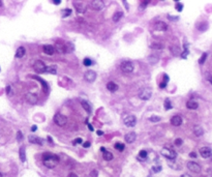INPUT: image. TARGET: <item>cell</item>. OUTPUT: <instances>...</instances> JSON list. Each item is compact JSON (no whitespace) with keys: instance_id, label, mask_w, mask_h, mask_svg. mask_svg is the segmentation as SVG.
<instances>
[{"instance_id":"6da1fadb","label":"cell","mask_w":212,"mask_h":177,"mask_svg":"<svg viewBox=\"0 0 212 177\" xmlns=\"http://www.w3.org/2000/svg\"><path fill=\"white\" fill-rule=\"evenodd\" d=\"M43 163L47 168L53 169L59 163V156L57 154H54V153L46 152L43 154Z\"/></svg>"},{"instance_id":"7a4b0ae2","label":"cell","mask_w":212,"mask_h":177,"mask_svg":"<svg viewBox=\"0 0 212 177\" xmlns=\"http://www.w3.org/2000/svg\"><path fill=\"white\" fill-rule=\"evenodd\" d=\"M161 155H163V156L166 158H168V160H175V158H177L176 151L168 147L163 148V149L161 150Z\"/></svg>"},{"instance_id":"3957f363","label":"cell","mask_w":212,"mask_h":177,"mask_svg":"<svg viewBox=\"0 0 212 177\" xmlns=\"http://www.w3.org/2000/svg\"><path fill=\"white\" fill-rule=\"evenodd\" d=\"M53 120H54L55 124L58 126H64L66 124V122H67V118H66L64 115L59 114V113H57V114L54 115Z\"/></svg>"},{"instance_id":"277c9868","label":"cell","mask_w":212,"mask_h":177,"mask_svg":"<svg viewBox=\"0 0 212 177\" xmlns=\"http://www.w3.org/2000/svg\"><path fill=\"white\" fill-rule=\"evenodd\" d=\"M33 69L37 73V74H44L47 71V66L43 61L41 60H36L34 64H33Z\"/></svg>"},{"instance_id":"5b68a950","label":"cell","mask_w":212,"mask_h":177,"mask_svg":"<svg viewBox=\"0 0 212 177\" xmlns=\"http://www.w3.org/2000/svg\"><path fill=\"white\" fill-rule=\"evenodd\" d=\"M151 96H152V91H151L150 88H147V87L141 89L139 92V98H141V100H143V101H148V100L151 98Z\"/></svg>"},{"instance_id":"8992f818","label":"cell","mask_w":212,"mask_h":177,"mask_svg":"<svg viewBox=\"0 0 212 177\" xmlns=\"http://www.w3.org/2000/svg\"><path fill=\"white\" fill-rule=\"evenodd\" d=\"M120 68L121 71L125 74H129L133 71V63L131 61H123L120 65Z\"/></svg>"},{"instance_id":"52a82bcc","label":"cell","mask_w":212,"mask_h":177,"mask_svg":"<svg viewBox=\"0 0 212 177\" xmlns=\"http://www.w3.org/2000/svg\"><path fill=\"white\" fill-rule=\"evenodd\" d=\"M123 122L127 128H133L137 124V118L133 115H127L123 119Z\"/></svg>"},{"instance_id":"ba28073f","label":"cell","mask_w":212,"mask_h":177,"mask_svg":"<svg viewBox=\"0 0 212 177\" xmlns=\"http://www.w3.org/2000/svg\"><path fill=\"white\" fill-rule=\"evenodd\" d=\"M90 6H91L92 9L98 11H101V9L105 7V3H103V1H101V0H93V1H91V3H90Z\"/></svg>"},{"instance_id":"9c48e42d","label":"cell","mask_w":212,"mask_h":177,"mask_svg":"<svg viewBox=\"0 0 212 177\" xmlns=\"http://www.w3.org/2000/svg\"><path fill=\"white\" fill-rule=\"evenodd\" d=\"M67 45L68 44H65V43H63V41H56L55 49L57 50L59 53H66V52H68Z\"/></svg>"},{"instance_id":"30bf717a","label":"cell","mask_w":212,"mask_h":177,"mask_svg":"<svg viewBox=\"0 0 212 177\" xmlns=\"http://www.w3.org/2000/svg\"><path fill=\"white\" fill-rule=\"evenodd\" d=\"M187 168L189 171L193 172V173H199V172H201V166H200L198 163H195V162H188Z\"/></svg>"},{"instance_id":"8fae6325","label":"cell","mask_w":212,"mask_h":177,"mask_svg":"<svg viewBox=\"0 0 212 177\" xmlns=\"http://www.w3.org/2000/svg\"><path fill=\"white\" fill-rule=\"evenodd\" d=\"M84 78H85V80L87 82H89V83H93V82L95 81V79H96V73L93 71H87L85 73Z\"/></svg>"},{"instance_id":"7c38bea8","label":"cell","mask_w":212,"mask_h":177,"mask_svg":"<svg viewBox=\"0 0 212 177\" xmlns=\"http://www.w3.org/2000/svg\"><path fill=\"white\" fill-rule=\"evenodd\" d=\"M25 98H26V101H27L28 104H30V105H35L36 103H37L38 101V98L36 94H34V93H27L26 94V96H25Z\"/></svg>"},{"instance_id":"4fadbf2b","label":"cell","mask_w":212,"mask_h":177,"mask_svg":"<svg viewBox=\"0 0 212 177\" xmlns=\"http://www.w3.org/2000/svg\"><path fill=\"white\" fill-rule=\"evenodd\" d=\"M200 154L202 155V158H210V156L212 155L211 148L207 147V146H205V147H202L201 149H200Z\"/></svg>"},{"instance_id":"5bb4252c","label":"cell","mask_w":212,"mask_h":177,"mask_svg":"<svg viewBox=\"0 0 212 177\" xmlns=\"http://www.w3.org/2000/svg\"><path fill=\"white\" fill-rule=\"evenodd\" d=\"M137 139V135L135 132H131V133H127L126 135H125L124 137V140L126 143H128V144H131V143H133V142L136 141Z\"/></svg>"},{"instance_id":"9a60e30c","label":"cell","mask_w":212,"mask_h":177,"mask_svg":"<svg viewBox=\"0 0 212 177\" xmlns=\"http://www.w3.org/2000/svg\"><path fill=\"white\" fill-rule=\"evenodd\" d=\"M73 5H75V8H76V11L78 14H80V15L84 14L85 11H86V6H85L83 3L75 1V2H73Z\"/></svg>"},{"instance_id":"2e32d148","label":"cell","mask_w":212,"mask_h":177,"mask_svg":"<svg viewBox=\"0 0 212 177\" xmlns=\"http://www.w3.org/2000/svg\"><path fill=\"white\" fill-rule=\"evenodd\" d=\"M171 123L172 126H180L182 124V118L179 115H175V116H173L171 118Z\"/></svg>"},{"instance_id":"e0dca14e","label":"cell","mask_w":212,"mask_h":177,"mask_svg":"<svg viewBox=\"0 0 212 177\" xmlns=\"http://www.w3.org/2000/svg\"><path fill=\"white\" fill-rule=\"evenodd\" d=\"M43 51L47 55H53L55 53V47L52 45H46L43 47Z\"/></svg>"},{"instance_id":"ac0fdd59","label":"cell","mask_w":212,"mask_h":177,"mask_svg":"<svg viewBox=\"0 0 212 177\" xmlns=\"http://www.w3.org/2000/svg\"><path fill=\"white\" fill-rule=\"evenodd\" d=\"M154 28H155V30H157V31H166L167 28H168V25H167L165 22L159 21V22L155 23Z\"/></svg>"},{"instance_id":"d6986e66","label":"cell","mask_w":212,"mask_h":177,"mask_svg":"<svg viewBox=\"0 0 212 177\" xmlns=\"http://www.w3.org/2000/svg\"><path fill=\"white\" fill-rule=\"evenodd\" d=\"M29 142L33 143V144H38L43 145L44 144V140L39 138V137H34V136H29Z\"/></svg>"},{"instance_id":"ffe728a7","label":"cell","mask_w":212,"mask_h":177,"mask_svg":"<svg viewBox=\"0 0 212 177\" xmlns=\"http://www.w3.org/2000/svg\"><path fill=\"white\" fill-rule=\"evenodd\" d=\"M186 107L190 110H196V109H198L199 104L197 103L196 101H193V100H189V101L186 103Z\"/></svg>"},{"instance_id":"44dd1931","label":"cell","mask_w":212,"mask_h":177,"mask_svg":"<svg viewBox=\"0 0 212 177\" xmlns=\"http://www.w3.org/2000/svg\"><path fill=\"white\" fill-rule=\"evenodd\" d=\"M107 89L109 90L110 92H115V91H117L118 90V85L115 84L114 82H109V83L107 84Z\"/></svg>"},{"instance_id":"7402d4cb","label":"cell","mask_w":212,"mask_h":177,"mask_svg":"<svg viewBox=\"0 0 212 177\" xmlns=\"http://www.w3.org/2000/svg\"><path fill=\"white\" fill-rule=\"evenodd\" d=\"M25 53H26V50H25L24 47H20V48H18V50H17V52H16V57L22 58L25 55Z\"/></svg>"},{"instance_id":"603a6c76","label":"cell","mask_w":212,"mask_h":177,"mask_svg":"<svg viewBox=\"0 0 212 177\" xmlns=\"http://www.w3.org/2000/svg\"><path fill=\"white\" fill-rule=\"evenodd\" d=\"M193 133H195L196 136L201 137L202 135L204 134V131H203V128H202L200 126H193Z\"/></svg>"},{"instance_id":"cb8c5ba5","label":"cell","mask_w":212,"mask_h":177,"mask_svg":"<svg viewBox=\"0 0 212 177\" xmlns=\"http://www.w3.org/2000/svg\"><path fill=\"white\" fill-rule=\"evenodd\" d=\"M103 160H105V161L109 162V161H112L114 156H113V153L110 152V151H108V150H106L105 152H103Z\"/></svg>"},{"instance_id":"d4e9b609","label":"cell","mask_w":212,"mask_h":177,"mask_svg":"<svg viewBox=\"0 0 212 177\" xmlns=\"http://www.w3.org/2000/svg\"><path fill=\"white\" fill-rule=\"evenodd\" d=\"M19 154H20V160H21V162H23V163H24V162L26 161V152H25V147H24V146H22V147L20 148Z\"/></svg>"},{"instance_id":"484cf974","label":"cell","mask_w":212,"mask_h":177,"mask_svg":"<svg viewBox=\"0 0 212 177\" xmlns=\"http://www.w3.org/2000/svg\"><path fill=\"white\" fill-rule=\"evenodd\" d=\"M32 78H34V79L38 80V82H39V83H41V84L43 85V87H44V91H45V92H47V91H48L49 87H48V84H47V83L44 81V80L41 79V78H38V77H36V76H33Z\"/></svg>"},{"instance_id":"4316f807","label":"cell","mask_w":212,"mask_h":177,"mask_svg":"<svg viewBox=\"0 0 212 177\" xmlns=\"http://www.w3.org/2000/svg\"><path fill=\"white\" fill-rule=\"evenodd\" d=\"M81 105H82V107L85 109V111L87 112V113H91V111H92V110H91V107H90V105L87 103V102H86V101H81Z\"/></svg>"},{"instance_id":"83f0119b","label":"cell","mask_w":212,"mask_h":177,"mask_svg":"<svg viewBox=\"0 0 212 177\" xmlns=\"http://www.w3.org/2000/svg\"><path fill=\"white\" fill-rule=\"evenodd\" d=\"M188 54H189V51H188V45L184 44V51H183V53H181V56H180V57L182 58V59H186L188 56Z\"/></svg>"},{"instance_id":"f1b7e54d","label":"cell","mask_w":212,"mask_h":177,"mask_svg":"<svg viewBox=\"0 0 212 177\" xmlns=\"http://www.w3.org/2000/svg\"><path fill=\"white\" fill-rule=\"evenodd\" d=\"M168 81H169V76L168 75H163V82H161V84H159V87L161 88H165V87H167V84H168Z\"/></svg>"},{"instance_id":"f546056e","label":"cell","mask_w":212,"mask_h":177,"mask_svg":"<svg viewBox=\"0 0 212 177\" xmlns=\"http://www.w3.org/2000/svg\"><path fill=\"white\" fill-rule=\"evenodd\" d=\"M122 17H123V13H121V11H117V13L114 14V16H113V21H114L115 23L118 22Z\"/></svg>"},{"instance_id":"4dcf8cb0","label":"cell","mask_w":212,"mask_h":177,"mask_svg":"<svg viewBox=\"0 0 212 177\" xmlns=\"http://www.w3.org/2000/svg\"><path fill=\"white\" fill-rule=\"evenodd\" d=\"M147 158H148V152H147L146 150H141L139 152L138 158H139V160H146Z\"/></svg>"},{"instance_id":"1f68e13d","label":"cell","mask_w":212,"mask_h":177,"mask_svg":"<svg viewBox=\"0 0 212 177\" xmlns=\"http://www.w3.org/2000/svg\"><path fill=\"white\" fill-rule=\"evenodd\" d=\"M114 148L116 150H118V151H123V150L125 149V145L123 144V143H116V144L114 145Z\"/></svg>"},{"instance_id":"d6a6232c","label":"cell","mask_w":212,"mask_h":177,"mask_svg":"<svg viewBox=\"0 0 212 177\" xmlns=\"http://www.w3.org/2000/svg\"><path fill=\"white\" fill-rule=\"evenodd\" d=\"M61 14H62V18H66L69 15H71V9L69 8H65V9H62L61 11Z\"/></svg>"},{"instance_id":"836d02e7","label":"cell","mask_w":212,"mask_h":177,"mask_svg":"<svg viewBox=\"0 0 212 177\" xmlns=\"http://www.w3.org/2000/svg\"><path fill=\"white\" fill-rule=\"evenodd\" d=\"M165 109L166 110H170L173 108V106H172V104H171V101L169 100V98H166V101H165Z\"/></svg>"},{"instance_id":"e575fe53","label":"cell","mask_w":212,"mask_h":177,"mask_svg":"<svg viewBox=\"0 0 212 177\" xmlns=\"http://www.w3.org/2000/svg\"><path fill=\"white\" fill-rule=\"evenodd\" d=\"M46 73H50V74L56 75V67H55V66H49V67H47Z\"/></svg>"},{"instance_id":"d590c367","label":"cell","mask_w":212,"mask_h":177,"mask_svg":"<svg viewBox=\"0 0 212 177\" xmlns=\"http://www.w3.org/2000/svg\"><path fill=\"white\" fill-rule=\"evenodd\" d=\"M83 64H84L85 66L92 65V60L90 59V58H85V59L83 60Z\"/></svg>"},{"instance_id":"8d00e7d4","label":"cell","mask_w":212,"mask_h":177,"mask_svg":"<svg viewBox=\"0 0 212 177\" xmlns=\"http://www.w3.org/2000/svg\"><path fill=\"white\" fill-rule=\"evenodd\" d=\"M149 120L151 122H158V121H161V117H158L156 115H152V116L149 118Z\"/></svg>"},{"instance_id":"74e56055","label":"cell","mask_w":212,"mask_h":177,"mask_svg":"<svg viewBox=\"0 0 212 177\" xmlns=\"http://www.w3.org/2000/svg\"><path fill=\"white\" fill-rule=\"evenodd\" d=\"M161 166H153L152 168H151V171L153 172V173H158V172L161 171Z\"/></svg>"},{"instance_id":"f35d334b","label":"cell","mask_w":212,"mask_h":177,"mask_svg":"<svg viewBox=\"0 0 212 177\" xmlns=\"http://www.w3.org/2000/svg\"><path fill=\"white\" fill-rule=\"evenodd\" d=\"M151 48L152 49H163V46L161 44H158V43H154V44L151 45Z\"/></svg>"},{"instance_id":"ab89813d","label":"cell","mask_w":212,"mask_h":177,"mask_svg":"<svg viewBox=\"0 0 212 177\" xmlns=\"http://www.w3.org/2000/svg\"><path fill=\"white\" fill-rule=\"evenodd\" d=\"M207 56H208V54H207V53H203V55H202L201 59L199 60V63H200V64H203V63L205 62V60H206Z\"/></svg>"},{"instance_id":"60d3db41","label":"cell","mask_w":212,"mask_h":177,"mask_svg":"<svg viewBox=\"0 0 212 177\" xmlns=\"http://www.w3.org/2000/svg\"><path fill=\"white\" fill-rule=\"evenodd\" d=\"M176 11H179V13H181V11H183V4H182V3H179V2L176 3Z\"/></svg>"},{"instance_id":"b9f144b4","label":"cell","mask_w":212,"mask_h":177,"mask_svg":"<svg viewBox=\"0 0 212 177\" xmlns=\"http://www.w3.org/2000/svg\"><path fill=\"white\" fill-rule=\"evenodd\" d=\"M197 27L201 30V31H205L207 29V27H208V25H207L206 22H203V26H197Z\"/></svg>"},{"instance_id":"7bdbcfd3","label":"cell","mask_w":212,"mask_h":177,"mask_svg":"<svg viewBox=\"0 0 212 177\" xmlns=\"http://www.w3.org/2000/svg\"><path fill=\"white\" fill-rule=\"evenodd\" d=\"M182 143H183L182 139H180V138H177V139L175 140V145H176V146H180Z\"/></svg>"},{"instance_id":"ee69618b","label":"cell","mask_w":212,"mask_h":177,"mask_svg":"<svg viewBox=\"0 0 212 177\" xmlns=\"http://www.w3.org/2000/svg\"><path fill=\"white\" fill-rule=\"evenodd\" d=\"M22 139H23V135H22V133H21V131H19L17 133V140L20 142Z\"/></svg>"},{"instance_id":"f6af8a7d","label":"cell","mask_w":212,"mask_h":177,"mask_svg":"<svg viewBox=\"0 0 212 177\" xmlns=\"http://www.w3.org/2000/svg\"><path fill=\"white\" fill-rule=\"evenodd\" d=\"M73 145H77V144H82V143H83V140H82L81 138H77V139L75 140V141H73Z\"/></svg>"},{"instance_id":"bcb514c9","label":"cell","mask_w":212,"mask_h":177,"mask_svg":"<svg viewBox=\"0 0 212 177\" xmlns=\"http://www.w3.org/2000/svg\"><path fill=\"white\" fill-rule=\"evenodd\" d=\"M90 176L91 177H97L98 176V172L96 170H93V171L90 172Z\"/></svg>"},{"instance_id":"7dc6e473","label":"cell","mask_w":212,"mask_h":177,"mask_svg":"<svg viewBox=\"0 0 212 177\" xmlns=\"http://www.w3.org/2000/svg\"><path fill=\"white\" fill-rule=\"evenodd\" d=\"M168 19L170 20V21H178V20H179V17H172V16H170V15H169Z\"/></svg>"},{"instance_id":"c3c4849f","label":"cell","mask_w":212,"mask_h":177,"mask_svg":"<svg viewBox=\"0 0 212 177\" xmlns=\"http://www.w3.org/2000/svg\"><path fill=\"white\" fill-rule=\"evenodd\" d=\"M83 147H85V148L90 147V142H84V143H83Z\"/></svg>"},{"instance_id":"681fc988","label":"cell","mask_w":212,"mask_h":177,"mask_svg":"<svg viewBox=\"0 0 212 177\" xmlns=\"http://www.w3.org/2000/svg\"><path fill=\"white\" fill-rule=\"evenodd\" d=\"M148 4V1H142L141 2V6H142V8H144V7H146V5Z\"/></svg>"},{"instance_id":"f907efd6","label":"cell","mask_w":212,"mask_h":177,"mask_svg":"<svg viewBox=\"0 0 212 177\" xmlns=\"http://www.w3.org/2000/svg\"><path fill=\"white\" fill-rule=\"evenodd\" d=\"M189 156H190V158H197V153L196 152H190Z\"/></svg>"},{"instance_id":"816d5d0a","label":"cell","mask_w":212,"mask_h":177,"mask_svg":"<svg viewBox=\"0 0 212 177\" xmlns=\"http://www.w3.org/2000/svg\"><path fill=\"white\" fill-rule=\"evenodd\" d=\"M6 93H7L8 96L11 94V86H7V87H6Z\"/></svg>"},{"instance_id":"f5cc1de1","label":"cell","mask_w":212,"mask_h":177,"mask_svg":"<svg viewBox=\"0 0 212 177\" xmlns=\"http://www.w3.org/2000/svg\"><path fill=\"white\" fill-rule=\"evenodd\" d=\"M53 3H54V4H56V5H58V4H60V3H61V0H54V1H53Z\"/></svg>"},{"instance_id":"db71d44e","label":"cell","mask_w":212,"mask_h":177,"mask_svg":"<svg viewBox=\"0 0 212 177\" xmlns=\"http://www.w3.org/2000/svg\"><path fill=\"white\" fill-rule=\"evenodd\" d=\"M67 177H78V175H77L76 173H69Z\"/></svg>"},{"instance_id":"11a10c76","label":"cell","mask_w":212,"mask_h":177,"mask_svg":"<svg viewBox=\"0 0 212 177\" xmlns=\"http://www.w3.org/2000/svg\"><path fill=\"white\" fill-rule=\"evenodd\" d=\"M122 2H123V4H124V5H125V8H126V11H128L129 8H128V4H127V2H126V1H122Z\"/></svg>"},{"instance_id":"9f6ffc18","label":"cell","mask_w":212,"mask_h":177,"mask_svg":"<svg viewBox=\"0 0 212 177\" xmlns=\"http://www.w3.org/2000/svg\"><path fill=\"white\" fill-rule=\"evenodd\" d=\"M36 130H37V126H31V131H32V132H35Z\"/></svg>"},{"instance_id":"6f0895ef","label":"cell","mask_w":212,"mask_h":177,"mask_svg":"<svg viewBox=\"0 0 212 177\" xmlns=\"http://www.w3.org/2000/svg\"><path fill=\"white\" fill-rule=\"evenodd\" d=\"M103 131H97V136H103Z\"/></svg>"},{"instance_id":"680465c9","label":"cell","mask_w":212,"mask_h":177,"mask_svg":"<svg viewBox=\"0 0 212 177\" xmlns=\"http://www.w3.org/2000/svg\"><path fill=\"white\" fill-rule=\"evenodd\" d=\"M88 128L90 130V132H92V131H93V126H91V124H89V123H88Z\"/></svg>"},{"instance_id":"91938a15","label":"cell","mask_w":212,"mask_h":177,"mask_svg":"<svg viewBox=\"0 0 212 177\" xmlns=\"http://www.w3.org/2000/svg\"><path fill=\"white\" fill-rule=\"evenodd\" d=\"M180 177H191V176H190L189 174H183V175H181Z\"/></svg>"},{"instance_id":"94428289","label":"cell","mask_w":212,"mask_h":177,"mask_svg":"<svg viewBox=\"0 0 212 177\" xmlns=\"http://www.w3.org/2000/svg\"><path fill=\"white\" fill-rule=\"evenodd\" d=\"M48 141L51 142V143H53V141H52V138H51V137H48Z\"/></svg>"},{"instance_id":"6125c7cd","label":"cell","mask_w":212,"mask_h":177,"mask_svg":"<svg viewBox=\"0 0 212 177\" xmlns=\"http://www.w3.org/2000/svg\"><path fill=\"white\" fill-rule=\"evenodd\" d=\"M209 82H210V84L212 85V77H209Z\"/></svg>"},{"instance_id":"be15d7a7","label":"cell","mask_w":212,"mask_h":177,"mask_svg":"<svg viewBox=\"0 0 212 177\" xmlns=\"http://www.w3.org/2000/svg\"><path fill=\"white\" fill-rule=\"evenodd\" d=\"M101 151H103V152H105V151H106V149H105V148H103V147H101Z\"/></svg>"},{"instance_id":"e7e4bbea","label":"cell","mask_w":212,"mask_h":177,"mask_svg":"<svg viewBox=\"0 0 212 177\" xmlns=\"http://www.w3.org/2000/svg\"><path fill=\"white\" fill-rule=\"evenodd\" d=\"M0 6H2V1H0Z\"/></svg>"},{"instance_id":"03108f58","label":"cell","mask_w":212,"mask_h":177,"mask_svg":"<svg viewBox=\"0 0 212 177\" xmlns=\"http://www.w3.org/2000/svg\"><path fill=\"white\" fill-rule=\"evenodd\" d=\"M0 177H2V173L1 172H0Z\"/></svg>"}]
</instances>
